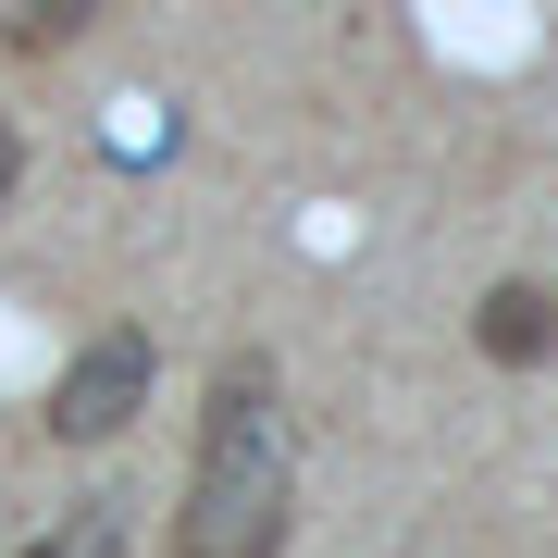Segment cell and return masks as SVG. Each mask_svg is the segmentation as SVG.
I'll return each mask as SVG.
<instances>
[{"label": "cell", "mask_w": 558, "mask_h": 558, "mask_svg": "<svg viewBox=\"0 0 558 558\" xmlns=\"http://www.w3.org/2000/svg\"><path fill=\"white\" fill-rule=\"evenodd\" d=\"M25 558H75V534H62V546H25Z\"/></svg>", "instance_id": "8992f818"}, {"label": "cell", "mask_w": 558, "mask_h": 558, "mask_svg": "<svg viewBox=\"0 0 558 558\" xmlns=\"http://www.w3.org/2000/svg\"><path fill=\"white\" fill-rule=\"evenodd\" d=\"M299 521V435L274 410V373L236 360L199 410V459H186V509H174V558H286Z\"/></svg>", "instance_id": "6da1fadb"}, {"label": "cell", "mask_w": 558, "mask_h": 558, "mask_svg": "<svg viewBox=\"0 0 558 558\" xmlns=\"http://www.w3.org/2000/svg\"><path fill=\"white\" fill-rule=\"evenodd\" d=\"M13 186H25V137H13V112H0V211H13Z\"/></svg>", "instance_id": "5b68a950"}, {"label": "cell", "mask_w": 558, "mask_h": 558, "mask_svg": "<svg viewBox=\"0 0 558 558\" xmlns=\"http://www.w3.org/2000/svg\"><path fill=\"white\" fill-rule=\"evenodd\" d=\"M149 373H161V348L137 336V323H112V336H87L75 360H62V385H50V447H112L124 422L149 410Z\"/></svg>", "instance_id": "7a4b0ae2"}, {"label": "cell", "mask_w": 558, "mask_h": 558, "mask_svg": "<svg viewBox=\"0 0 558 558\" xmlns=\"http://www.w3.org/2000/svg\"><path fill=\"white\" fill-rule=\"evenodd\" d=\"M87 13H100V0H13V13H0V50H62V38H87Z\"/></svg>", "instance_id": "277c9868"}, {"label": "cell", "mask_w": 558, "mask_h": 558, "mask_svg": "<svg viewBox=\"0 0 558 558\" xmlns=\"http://www.w3.org/2000/svg\"><path fill=\"white\" fill-rule=\"evenodd\" d=\"M472 348L497 360V373H534V360H558V286H497V299L472 311Z\"/></svg>", "instance_id": "3957f363"}]
</instances>
